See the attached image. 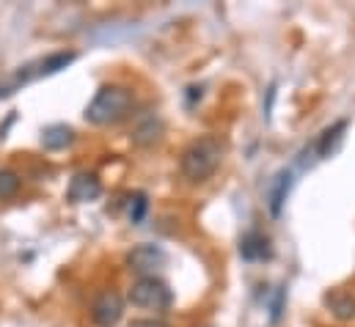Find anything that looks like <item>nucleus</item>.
Here are the masks:
<instances>
[{
  "label": "nucleus",
  "instance_id": "nucleus-13",
  "mask_svg": "<svg viewBox=\"0 0 355 327\" xmlns=\"http://www.w3.org/2000/svg\"><path fill=\"white\" fill-rule=\"evenodd\" d=\"M160 135H163V121L155 118V116H146L144 124L132 132V141H135L138 146H152V143L160 141Z\"/></svg>",
  "mask_w": 355,
  "mask_h": 327
},
{
  "label": "nucleus",
  "instance_id": "nucleus-5",
  "mask_svg": "<svg viewBox=\"0 0 355 327\" xmlns=\"http://www.w3.org/2000/svg\"><path fill=\"white\" fill-rule=\"evenodd\" d=\"M75 58H78L75 53H53V55H47V58H42V61H36V64H28V67H22V69H19V75H17V85H19V82L36 80V78H50V75H55V72L67 69Z\"/></svg>",
  "mask_w": 355,
  "mask_h": 327
},
{
  "label": "nucleus",
  "instance_id": "nucleus-1",
  "mask_svg": "<svg viewBox=\"0 0 355 327\" xmlns=\"http://www.w3.org/2000/svg\"><path fill=\"white\" fill-rule=\"evenodd\" d=\"M130 110H132V91L124 85H105L96 91V96L86 107V121L96 127H110L124 121Z\"/></svg>",
  "mask_w": 355,
  "mask_h": 327
},
{
  "label": "nucleus",
  "instance_id": "nucleus-15",
  "mask_svg": "<svg viewBox=\"0 0 355 327\" xmlns=\"http://www.w3.org/2000/svg\"><path fill=\"white\" fill-rule=\"evenodd\" d=\"M146 209H149V201H146L144 193L130 195V220H132V223H141V220L146 218Z\"/></svg>",
  "mask_w": 355,
  "mask_h": 327
},
{
  "label": "nucleus",
  "instance_id": "nucleus-11",
  "mask_svg": "<svg viewBox=\"0 0 355 327\" xmlns=\"http://www.w3.org/2000/svg\"><path fill=\"white\" fill-rule=\"evenodd\" d=\"M345 130H347V121H336L334 127H328V130L320 135V141L314 143V149H317V157H320V160H325V157H331V154L336 152L339 141L345 138V135H342Z\"/></svg>",
  "mask_w": 355,
  "mask_h": 327
},
{
  "label": "nucleus",
  "instance_id": "nucleus-7",
  "mask_svg": "<svg viewBox=\"0 0 355 327\" xmlns=\"http://www.w3.org/2000/svg\"><path fill=\"white\" fill-rule=\"evenodd\" d=\"M102 193V184L94 173H78L72 182H69V190H67V198L72 204H89V201H96Z\"/></svg>",
  "mask_w": 355,
  "mask_h": 327
},
{
  "label": "nucleus",
  "instance_id": "nucleus-14",
  "mask_svg": "<svg viewBox=\"0 0 355 327\" xmlns=\"http://www.w3.org/2000/svg\"><path fill=\"white\" fill-rule=\"evenodd\" d=\"M19 176L14 173V170H8V168H3L0 170V201H8V198H14L17 193H19Z\"/></svg>",
  "mask_w": 355,
  "mask_h": 327
},
{
  "label": "nucleus",
  "instance_id": "nucleus-16",
  "mask_svg": "<svg viewBox=\"0 0 355 327\" xmlns=\"http://www.w3.org/2000/svg\"><path fill=\"white\" fill-rule=\"evenodd\" d=\"M284 294H286V292H284V286H278V289H275V300H272V306H270V311H272V314H270V319H272V322H278V319H281V311H284Z\"/></svg>",
  "mask_w": 355,
  "mask_h": 327
},
{
  "label": "nucleus",
  "instance_id": "nucleus-9",
  "mask_svg": "<svg viewBox=\"0 0 355 327\" xmlns=\"http://www.w3.org/2000/svg\"><path fill=\"white\" fill-rule=\"evenodd\" d=\"M240 256L245 261H262V258H270L272 256V247H270V240L262 231H248L243 240H240Z\"/></svg>",
  "mask_w": 355,
  "mask_h": 327
},
{
  "label": "nucleus",
  "instance_id": "nucleus-6",
  "mask_svg": "<svg viewBox=\"0 0 355 327\" xmlns=\"http://www.w3.org/2000/svg\"><path fill=\"white\" fill-rule=\"evenodd\" d=\"M121 314H124V300H121V294L113 292V289L102 292V294L94 300V306H91V317H94V322L99 327H113L121 319Z\"/></svg>",
  "mask_w": 355,
  "mask_h": 327
},
{
  "label": "nucleus",
  "instance_id": "nucleus-4",
  "mask_svg": "<svg viewBox=\"0 0 355 327\" xmlns=\"http://www.w3.org/2000/svg\"><path fill=\"white\" fill-rule=\"evenodd\" d=\"M168 256L160 245H138L130 256H127V264L132 272H138L141 278H155V272L160 267H166Z\"/></svg>",
  "mask_w": 355,
  "mask_h": 327
},
{
  "label": "nucleus",
  "instance_id": "nucleus-18",
  "mask_svg": "<svg viewBox=\"0 0 355 327\" xmlns=\"http://www.w3.org/2000/svg\"><path fill=\"white\" fill-rule=\"evenodd\" d=\"M130 327H163L160 322H132Z\"/></svg>",
  "mask_w": 355,
  "mask_h": 327
},
{
  "label": "nucleus",
  "instance_id": "nucleus-2",
  "mask_svg": "<svg viewBox=\"0 0 355 327\" xmlns=\"http://www.w3.org/2000/svg\"><path fill=\"white\" fill-rule=\"evenodd\" d=\"M223 160V143L218 138H198L182 152V173L190 182H207L215 176L218 165Z\"/></svg>",
  "mask_w": 355,
  "mask_h": 327
},
{
  "label": "nucleus",
  "instance_id": "nucleus-3",
  "mask_svg": "<svg viewBox=\"0 0 355 327\" xmlns=\"http://www.w3.org/2000/svg\"><path fill=\"white\" fill-rule=\"evenodd\" d=\"M130 303L144 311H166L171 308L174 294L160 278H138L130 289Z\"/></svg>",
  "mask_w": 355,
  "mask_h": 327
},
{
  "label": "nucleus",
  "instance_id": "nucleus-12",
  "mask_svg": "<svg viewBox=\"0 0 355 327\" xmlns=\"http://www.w3.org/2000/svg\"><path fill=\"white\" fill-rule=\"evenodd\" d=\"M325 303H328V308L334 311V317L342 319V322H347V319L355 317V297L347 294V292H334V294L325 297Z\"/></svg>",
  "mask_w": 355,
  "mask_h": 327
},
{
  "label": "nucleus",
  "instance_id": "nucleus-10",
  "mask_svg": "<svg viewBox=\"0 0 355 327\" xmlns=\"http://www.w3.org/2000/svg\"><path fill=\"white\" fill-rule=\"evenodd\" d=\"M72 141H75V132L67 124H53L42 132V146L50 149V152H61V149L72 146Z\"/></svg>",
  "mask_w": 355,
  "mask_h": 327
},
{
  "label": "nucleus",
  "instance_id": "nucleus-17",
  "mask_svg": "<svg viewBox=\"0 0 355 327\" xmlns=\"http://www.w3.org/2000/svg\"><path fill=\"white\" fill-rule=\"evenodd\" d=\"M11 94H14V85H0V99H6Z\"/></svg>",
  "mask_w": 355,
  "mask_h": 327
},
{
  "label": "nucleus",
  "instance_id": "nucleus-8",
  "mask_svg": "<svg viewBox=\"0 0 355 327\" xmlns=\"http://www.w3.org/2000/svg\"><path fill=\"white\" fill-rule=\"evenodd\" d=\"M292 190V173L289 170H278L270 182V190H267V206H270V215L278 218L284 212V204H286V195Z\"/></svg>",
  "mask_w": 355,
  "mask_h": 327
}]
</instances>
